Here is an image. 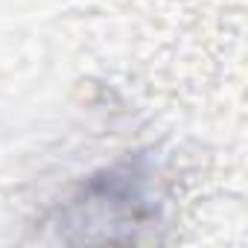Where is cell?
I'll return each instance as SVG.
<instances>
[{"mask_svg":"<svg viewBox=\"0 0 248 248\" xmlns=\"http://www.w3.org/2000/svg\"><path fill=\"white\" fill-rule=\"evenodd\" d=\"M158 167L149 155L120 158L82 178L47 228L62 242H138L140 231L164 219Z\"/></svg>","mask_w":248,"mask_h":248,"instance_id":"1","label":"cell"}]
</instances>
